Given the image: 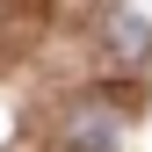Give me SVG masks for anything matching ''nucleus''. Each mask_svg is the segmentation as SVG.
Wrapping results in <instances>:
<instances>
[{
	"instance_id": "obj_1",
	"label": "nucleus",
	"mask_w": 152,
	"mask_h": 152,
	"mask_svg": "<svg viewBox=\"0 0 152 152\" xmlns=\"http://www.w3.org/2000/svg\"><path fill=\"white\" fill-rule=\"evenodd\" d=\"M116 138H123V109L116 102H72V116H65L72 152H116Z\"/></svg>"
},
{
	"instance_id": "obj_2",
	"label": "nucleus",
	"mask_w": 152,
	"mask_h": 152,
	"mask_svg": "<svg viewBox=\"0 0 152 152\" xmlns=\"http://www.w3.org/2000/svg\"><path fill=\"white\" fill-rule=\"evenodd\" d=\"M102 29H109V51H116L123 65H145V58H152V29H145L130 7H102Z\"/></svg>"
},
{
	"instance_id": "obj_3",
	"label": "nucleus",
	"mask_w": 152,
	"mask_h": 152,
	"mask_svg": "<svg viewBox=\"0 0 152 152\" xmlns=\"http://www.w3.org/2000/svg\"><path fill=\"white\" fill-rule=\"evenodd\" d=\"M29 29H36V0H0V58H15V51H22Z\"/></svg>"
}]
</instances>
